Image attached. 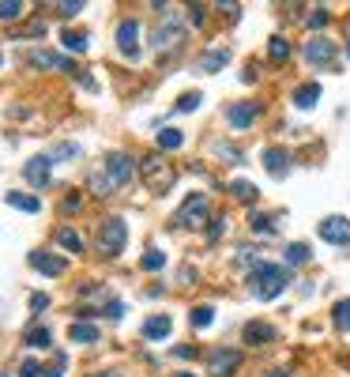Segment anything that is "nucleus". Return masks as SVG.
<instances>
[{
	"label": "nucleus",
	"mask_w": 350,
	"mask_h": 377,
	"mask_svg": "<svg viewBox=\"0 0 350 377\" xmlns=\"http://www.w3.org/2000/svg\"><path fill=\"white\" fill-rule=\"evenodd\" d=\"M268 53H271V61H275V64H283V61H290V53H294V49H290V42H287V38H271V42H268Z\"/></svg>",
	"instance_id": "cd10ccee"
},
{
	"label": "nucleus",
	"mask_w": 350,
	"mask_h": 377,
	"mask_svg": "<svg viewBox=\"0 0 350 377\" xmlns=\"http://www.w3.org/2000/svg\"><path fill=\"white\" fill-rule=\"evenodd\" d=\"M253 231H256V234H268V238H275V231H279V226H275L268 215H253Z\"/></svg>",
	"instance_id": "72a5a7b5"
},
{
	"label": "nucleus",
	"mask_w": 350,
	"mask_h": 377,
	"mask_svg": "<svg viewBox=\"0 0 350 377\" xmlns=\"http://www.w3.org/2000/svg\"><path fill=\"white\" fill-rule=\"evenodd\" d=\"M23 344L26 347H53V332H49V328H42V325H34V328H26V332H23Z\"/></svg>",
	"instance_id": "412c9836"
},
{
	"label": "nucleus",
	"mask_w": 350,
	"mask_h": 377,
	"mask_svg": "<svg viewBox=\"0 0 350 377\" xmlns=\"http://www.w3.org/2000/svg\"><path fill=\"white\" fill-rule=\"evenodd\" d=\"M264 167L271 178H287L290 174V151L287 147H264Z\"/></svg>",
	"instance_id": "f8f14e48"
},
{
	"label": "nucleus",
	"mask_w": 350,
	"mask_h": 377,
	"mask_svg": "<svg viewBox=\"0 0 350 377\" xmlns=\"http://www.w3.org/2000/svg\"><path fill=\"white\" fill-rule=\"evenodd\" d=\"M226 61H230V53H226V49H211V53H204V57H200L196 68H200V72H223V68H226Z\"/></svg>",
	"instance_id": "aec40b11"
},
{
	"label": "nucleus",
	"mask_w": 350,
	"mask_h": 377,
	"mask_svg": "<svg viewBox=\"0 0 350 377\" xmlns=\"http://www.w3.org/2000/svg\"><path fill=\"white\" fill-rule=\"evenodd\" d=\"M189 321H192V328H211V321H215V309H211V306H196Z\"/></svg>",
	"instance_id": "c85d7f7f"
},
{
	"label": "nucleus",
	"mask_w": 350,
	"mask_h": 377,
	"mask_svg": "<svg viewBox=\"0 0 350 377\" xmlns=\"http://www.w3.org/2000/svg\"><path fill=\"white\" fill-rule=\"evenodd\" d=\"M57 12L64 15V20H72V15H79V12H83V4H79V0H76V4L68 0V4H57Z\"/></svg>",
	"instance_id": "58836bf2"
},
{
	"label": "nucleus",
	"mask_w": 350,
	"mask_h": 377,
	"mask_svg": "<svg viewBox=\"0 0 350 377\" xmlns=\"http://www.w3.org/2000/svg\"><path fill=\"white\" fill-rule=\"evenodd\" d=\"M331 20V15L324 12V8H312V12H309V26H324Z\"/></svg>",
	"instance_id": "4c0bfd02"
},
{
	"label": "nucleus",
	"mask_w": 350,
	"mask_h": 377,
	"mask_svg": "<svg viewBox=\"0 0 350 377\" xmlns=\"http://www.w3.org/2000/svg\"><path fill=\"white\" fill-rule=\"evenodd\" d=\"M140 268H143V272H159V268H166V253H162V249H147V253L140 256Z\"/></svg>",
	"instance_id": "a878e982"
},
{
	"label": "nucleus",
	"mask_w": 350,
	"mask_h": 377,
	"mask_svg": "<svg viewBox=\"0 0 350 377\" xmlns=\"http://www.w3.org/2000/svg\"><path fill=\"white\" fill-rule=\"evenodd\" d=\"M347 53H350V45H347Z\"/></svg>",
	"instance_id": "de8ad7c7"
},
{
	"label": "nucleus",
	"mask_w": 350,
	"mask_h": 377,
	"mask_svg": "<svg viewBox=\"0 0 350 377\" xmlns=\"http://www.w3.org/2000/svg\"><path fill=\"white\" fill-rule=\"evenodd\" d=\"M173 355L177 358H196V347H173Z\"/></svg>",
	"instance_id": "c03bdc74"
},
{
	"label": "nucleus",
	"mask_w": 350,
	"mask_h": 377,
	"mask_svg": "<svg viewBox=\"0 0 350 377\" xmlns=\"http://www.w3.org/2000/svg\"><path fill=\"white\" fill-rule=\"evenodd\" d=\"M309 245L305 242H294V245H287V264L290 268H301V264H309Z\"/></svg>",
	"instance_id": "4be33fe9"
},
{
	"label": "nucleus",
	"mask_w": 350,
	"mask_h": 377,
	"mask_svg": "<svg viewBox=\"0 0 350 377\" xmlns=\"http://www.w3.org/2000/svg\"><path fill=\"white\" fill-rule=\"evenodd\" d=\"M320 98V84H301L298 91H294V106L298 109H312Z\"/></svg>",
	"instance_id": "a211bd4d"
},
{
	"label": "nucleus",
	"mask_w": 350,
	"mask_h": 377,
	"mask_svg": "<svg viewBox=\"0 0 350 377\" xmlns=\"http://www.w3.org/2000/svg\"><path fill=\"white\" fill-rule=\"evenodd\" d=\"M79 204H83V197H79V192H76V197H64V211H79Z\"/></svg>",
	"instance_id": "79ce46f5"
},
{
	"label": "nucleus",
	"mask_w": 350,
	"mask_h": 377,
	"mask_svg": "<svg viewBox=\"0 0 350 377\" xmlns=\"http://www.w3.org/2000/svg\"><path fill=\"white\" fill-rule=\"evenodd\" d=\"M331 321H335L339 332H350V298H339L335 309H331Z\"/></svg>",
	"instance_id": "5701e85b"
},
{
	"label": "nucleus",
	"mask_w": 350,
	"mask_h": 377,
	"mask_svg": "<svg viewBox=\"0 0 350 377\" xmlns=\"http://www.w3.org/2000/svg\"><path fill=\"white\" fill-rule=\"evenodd\" d=\"M42 374V366L34 362V358H23V366H19V377H38Z\"/></svg>",
	"instance_id": "e433bc0d"
},
{
	"label": "nucleus",
	"mask_w": 350,
	"mask_h": 377,
	"mask_svg": "<svg viewBox=\"0 0 350 377\" xmlns=\"http://www.w3.org/2000/svg\"><path fill=\"white\" fill-rule=\"evenodd\" d=\"M177 38H181V26H162L159 34H154V45H177Z\"/></svg>",
	"instance_id": "7c9ffc66"
},
{
	"label": "nucleus",
	"mask_w": 350,
	"mask_h": 377,
	"mask_svg": "<svg viewBox=\"0 0 350 377\" xmlns=\"http://www.w3.org/2000/svg\"><path fill=\"white\" fill-rule=\"evenodd\" d=\"M31 61L38 64V68H61V72H76V68H72V61H64V57H57V53H49V49H34V53H31Z\"/></svg>",
	"instance_id": "dca6fc26"
},
{
	"label": "nucleus",
	"mask_w": 350,
	"mask_h": 377,
	"mask_svg": "<svg viewBox=\"0 0 350 377\" xmlns=\"http://www.w3.org/2000/svg\"><path fill=\"white\" fill-rule=\"evenodd\" d=\"M143 339H166L173 332V317L170 314H159V317H151V321H143Z\"/></svg>",
	"instance_id": "2eb2a0df"
},
{
	"label": "nucleus",
	"mask_w": 350,
	"mask_h": 377,
	"mask_svg": "<svg viewBox=\"0 0 350 377\" xmlns=\"http://www.w3.org/2000/svg\"><path fill=\"white\" fill-rule=\"evenodd\" d=\"M31 268H38L42 275H64V268H68V264H64L61 256H49V253L34 249V253H31Z\"/></svg>",
	"instance_id": "4468645a"
},
{
	"label": "nucleus",
	"mask_w": 350,
	"mask_h": 377,
	"mask_svg": "<svg viewBox=\"0 0 350 377\" xmlns=\"http://www.w3.org/2000/svg\"><path fill=\"white\" fill-rule=\"evenodd\" d=\"M102 314H106V317H113V321H121V317H125V306H121V302H109Z\"/></svg>",
	"instance_id": "ea45409f"
},
{
	"label": "nucleus",
	"mask_w": 350,
	"mask_h": 377,
	"mask_svg": "<svg viewBox=\"0 0 350 377\" xmlns=\"http://www.w3.org/2000/svg\"><path fill=\"white\" fill-rule=\"evenodd\" d=\"M64 49L83 53V49H87V34H83V31H64Z\"/></svg>",
	"instance_id": "c756f323"
},
{
	"label": "nucleus",
	"mask_w": 350,
	"mask_h": 377,
	"mask_svg": "<svg viewBox=\"0 0 350 377\" xmlns=\"http://www.w3.org/2000/svg\"><path fill=\"white\" fill-rule=\"evenodd\" d=\"M177 377H192V374H177Z\"/></svg>",
	"instance_id": "49530a36"
},
{
	"label": "nucleus",
	"mask_w": 350,
	"mask_h": 377,
	"mask_svg": "<svg viewBox=\"0 0 350 377\" xmlns=\"http://www.w3.org/2000/svg\"><path fill=\"white\" fill-rule=\"evenodd\" d=\"M68 339H72V344H98V328L90 325V321H72Z\"/></svg>",
	"instance_id": "f3484780"
},
{
	"label": "nucleus",
	"mask_w": 350,
	"mask_h": 377,
	"mask_svg": "<svg viewBox=\"0 0 350 377\" xmlns=\"http://www.w3.org/2000/svg\"><path fill=\"white\" fill-rule=\"evenodd\" d=\"M140 174H143V185L151 189L154 197H166V192L173 189V181H177L173 162H166L162 155H143V159H140Z\"/></svg>",
	"instance_id": "7ed1b4c3"
},
{
	"label": "nucleus",
	"mask_w": 350,
	"mask_h": 377,
	"mask_svg": "<svg viewBox=\"0 0 350 377\" xmlns=\"http://www.w3.org/2000/svg\"><path fill=\"white\" fill-rule=\"evenodd\" d=\"M125 242H128V226H125L121 215L106 219V223L98 226V249H102L106 256H117L125 249Z\"/></svg>",
	"instance_id": "20e7f679"
},
{
	"label": "nucleus",
	"mask_w": 350,
	"mask_h": 377,
	"mask_svg": "<svg viewBox=\"0 0 350 377\" xmlns=\"http://www.w3.org/2000/svg\"><path fill=\"white\" fill-rule=\"evenodd\" d=\"M230 192H234L241 204H253V200H256V185H253V181H230Z\"/></svg>",
	"instance_id": "bb28decb"
},
{
	"label": "nucleus",
	"mask_w": 350,
	"mask_h": 377,
	"mask_svg": "<svg viewBox=\"0 0 350 377\" xmlns=\"http://www.w3.org/2000/svg\"><path fill=\"white\" fill-rule=\"evenodd\" d=\"M0 377H8V374H0Z\"/></svg>",
	"instance_id": "09e8293b"
},
{
	"label": "nucleus",
	"mask_w": 350,
	"mask_h": 377,
	"mask_svg": "<svg viewBox=\"0 0 350 377\" xmlns=\"http://www.w3.org/2000/svg\"><path fill=\"white\" fill-rule=\"evenodd\" d=\"M117 49H121L128 61L140 57V23L136 20H121V26H117Z\"/></svg>",
	"instance_id": "6e6552de"
},
{
	"label": "nucleus",
	"mask_w": 350,
	"mask_h": 377,
	"mask_svg": "<svg viewBox=\"0 0 350 377\" xmlns=\"http://www.w3.org/2000/svg\"><path fill=\"white\" fill-rule=\"evenodd\" d=\"M237 366H241V355H237L234 347H215V351H207L211 377H234Z\"/></svg>",
	"instance_id": "423d86ee"
},
{
	"label": "nucleus",
	"mask_w": 350,
	"mask_h": 377,
	"mask_svg": "<svg viewBox=\"0 0 350 377\" xmlns=\"http://www.w3.org/2000/svg\"><path fill=\"white\" fill-rule=\"evenodd\" d=\"M19 15H23L19 0H0V20H19Z\"/></svg>",
	"instance_id": "473e14b6"
},
{
	"label": "nucleus",
	"mask_w": 350,
	"mask_h": 377,
	"mask_svg": "<svg viewBox=\"0 0 350 377\" xmlns=\"http://www.w3.org/2000/svg\"><path fill=\"white\" fill-rule=\"evenodd\" d=\"M181 144H185V132H181V128H162V132H159V147H162V151H177Z\"/></svg>",
	"instance_id": "b1692460"
},
{
	"label": "nucleus",
	"mask_w": 350,
	"mask_h": 377,
	"mask_svg": "<svg viewBox=\"0 0 350 377\" xmlns=\"http://www.w3.org/2000/svg\"><path fill=\"white\" fill-rule=\"evenodd\" d=\"M98 377H121V374H98Z\"/></svg>",
	"instance_id": "a18cd8bd"
},
{
	"label": "nucleus",
	"mask_w": 350,
	"mask_h": 377,
	"mask_svg": "<svg viewBox=\"0 0 350 377\" xmlns=\"http://www.w3.org/2000/svg\"><path fill=\"white\" fill-rule=\"evenodd\" d=\"M57 242H61L68 253H83V238L72 231V226H61V231H57Z\"/></svg>",
	"instance_id": "393cba45"
},
{
	"label": "nucleus",
	"mask_w": 350,
	"mask_h": 377,
	"mask_svg": "<svg viewBox=\"0 0 350 377\" xmlns=\"http://www.w3.org/2000/svg\"><path fill=\"white\" fill-rule=\"evenodd\" d=\"M132 170H136V159H132V155L113 151V155H106L102 170H95V178H90V189H95L98 197H109L113 189H121L125 181L132 178Z\"/></svg>",
	"instance_id": "f257e3e1"
},
{
	"label": "nucleus",
	"mask_w": 350,
	"mask_h": 377,
	"mask_svg": "<svg viewBox=\"0 0 350 377\" xmlns=\"http://www.w3.org/2000/svg\"><path fill=\"white\" fill-rule=\"evenodd\" d=\"M4 204L8 208H19V211H31V215H34V211H42V200L38 197H26V192H8Z\"/></svg>",
	"instance_id": "6ab92c4d"
},
{
	"label": "nucleus",
	"mask_w": 350,
	"mask_h": 377,
	"mask_svg": "<svg viewBox=\"0 0 350 377\" xmlns=\"http://www.w3.org/2000/svg\"><path fill=\"white\" fill-rule=\"evenodd\" d=\"M49 170H53V159H49V155H34V159L23 167V178L31 181L34 189H45V185H49Z\"/></svg>",
	"instance_id": "1a4fd4ad"
},
{
	"label": "nucleus",
	"mask_w": 350,
	"mask_h": 377,
	"mask_svg": "<svg viewBox=\"0 0 350 377\" xmlns=\"http://www.w3.org/2000/svg\"><path fill=\"white\" fill-rule=\"evenodd\" d=\"M76 155H79V147H76V144H61V147H53L49 159L57 162V159H76Z\"/></svg>",
	"instance_id": "f704fd0d"
},
{
	"label": "nucleus",
	"mask_w": 350,
	"mask_h": 377,
	"mask_svg": "<svg viewBox=\"0 0 350 377\" xmlns=\"http://www.w3.org/2000/svg\"><path fill=\"white\" fill-rule=\"evenodd\" d=\"M241 339H245L248 347H264V344H271V339H275V328L264 325V321H248L245 332H241Z\"/></svg>",
	"instance_id": "ddd939ff"
},
{
	"label": "nucleus",
	"mask_w": 350,
	"mask_h": 377,
	"mask_svg": "<svg viewBox=\"0 0 350 377\" xmlns=\"http://www.w3.org/2000/svg\"><path fill=\"white\" fill-rule=\"evenodd\" d=\"M207 211H211L207 208V197H204V192H192L185 204H181V211H177V219H173V223L185 226V231H196V226L207 223Z\"/></svg>",
	"instance_id": "39448f33"
},
{
	"label": "nucleus",
	"mask_w": 350,
	"mask_h": 377,
	"mask_svg": "<svg viewBox=\"0 0 350 377\" xmlns=\"http://www.w3.org/2000/svg\"><path fill=\"white\" fill-rule=\"evenodd\" d=\"M38 377H64V355H57V366H42Z\"/></svg>",
	"instance_id": "c9c22d12"
},
{
	"label": "nucleus",
	"mask_w": 350,
	"mask_h": 377,
	"mask_svg": "<svg viewBox=\"0 0 350 377\" xmlns=\"http://www.w3.org/2000/svg\"><path fill=\"white\" fill-rule=\"evenodd\" d=\"M305 61L317 64V68H320V64H331V61H335V42L317 34L312 42H305Z\"/></svg>",
	"instance_id": "9d476101"
},
{
	"label": "nucleus",
	"mask_w": 350,
	"mask_h": 377,
	"mask_svg": "<svg viewBox=\"0 0 350 377\" xmlns=\"http://www.w3.org/2000/svg\"><path fill=\"white\" fill-rule=\"evenodd\" d=\"M31 309H34V314H42V309H49V298H45V294H34V298H31Z\"/></svg>",
	"instance_id": "a19ab883"
},
{
	"label": "nucleus",
	"mask_w": 350,
	"mask_h": 377,
	"mask_svg": "<svg viewBox=\"0 0 350 377\" xmlns=\"http://www.w3.org/2000/svg\"><path fill=\"white\" fill-rule=\"evenodd\" d=\"M200 102H204V98H200L196 91H189V95H181V98H177V106H173V109H177V114H192V109H196Z\"/></svg>",
	"instance_id": "2f4dec72"
},
{
	"label": "nucleus",
	"mask_w": 350,
	"mask_h": 377,
	"mask_svg": "<svg viewBox=\"0 0 350 377\" xmlns=\"http://www.w3.org/2000/svg\"><path fill=\"white\" fill-rule=\"evenodd\" d=\"M287 283H290V272L287 268H279V264H256L253 272H248V291L256 294V298H264V302H271V298H279L283 291H287Z\"/></svg>",
	"instance_id": "f03ea898"
},
{
	"label": "nucleus",
	"mask_w": 350,
	"mask_h": 377,
	"mask_svg": "<svg viewBox=\"0 0 350 377\" xmlns=\"http://www.w3.org/2000/svg\"><path fill=\"white\" fill-rule=\"evenodd\" d=\"M223 223H226V219H223V215H218V219H215V223H211V231H207V238H211V242H215V238H218V234H223Z\"/></svg>",
	"instance_id": "37998d69"
},
{
	"label": "nucleus",
	"mask_w": 350,
	"mask_h": 377,
	"mask_svg": "<svg viewBox=\"0 0 350 377\" xmlns=\"http://www.w3.org/2000/svg\"><path fill=\"white\" fill-rule=\"evenodd\" d=\"M317 234L324 238L328 245H350V219H347V215H328V219H320Z\"/></svg>",
	"instance_id": "0eeeda50"
},
{
	"label": "nucleus",
	"mask_w": 350,
	"mask_h": 377,
	"mask_svg": "<svg viewBox=\"0 0 350 377\" xmlns=\"http://www.w3.org/2000/svg\"><path fill=\"white\" fill-rule=\"evenodd\" d=\"M256 114H260V102H253V98H245V102H234L226 109V121L234 128H248L256 121Z\"/></svg>",
	"instance_id": "9b49d317"
}]
</instances>
